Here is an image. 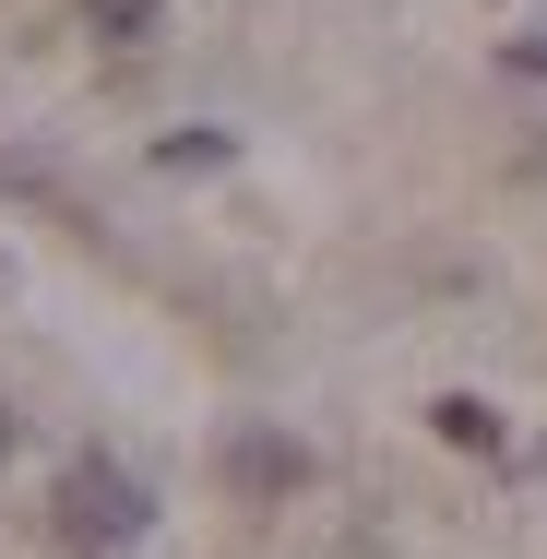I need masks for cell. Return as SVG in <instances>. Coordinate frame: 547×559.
Segmentation results:
<instances>
[{"label": "cell", "mask_w": 547, "mask_h": 559, "mask_svg": "<svg viewBox=\"0 0 547 559\" xmlns=\"http://www.w3.org/2000/svg\"><path fill=\"white\" fill-rule=\"evenodd\" d=\"M48 512H60V548H84V559H119V548L155 536V488L131 464H108V452H72L60 488H48Z\"/></svg>", "instance_id": "obj_1"}, {"label": "cell", "mask_w": 547, "mask_h": 559, "mask_svg": "<svg viewBox=\"0 0 547 559\" xmlns=\"http://www.w3.org/2000/svg\"><path fill=\"white\" fill-rule=\"evenodd\" d=\"M226 476L274 500V488H310V452H298V441H274V429H238V441H226Z\"/></svg>", "instance_id": "obj_2"}, {"label": "cell", "mask_w": 547, "mask_h": 559, "mask_svg": "<svg viewBox=\"0 0 547 559\" xmlns=\"http://www.w3.org/2000/svg\"><path fill=\"white\" fill-rule=\"evenodd\" d=\"M429 429H440L452 452H500V405H488V393H440Z\"/></svg>", "instance_id": "obj_3"}, {"label": "cell", "mask_w": 547, "mask_h": 559, "mask_svg": "<svg viewBox=\"0 0 547 559\" xmlns=\"http://www.w3.org/2000/svg\"><path fill=\"white\" fill-rule=\"evenodd\" d=\"M155 12H167V0H84V24H96L108 48H143V36H155Z\"/></svg>", "instance_id": "obj_4"}, {"label": "cell", "mask_w": 547, "mask_h": 559, "mask_svg": "<svg viewBox=\"0 0 547 559\" xmlns=\"http://www.w3.org/2000/svg\"><path fill=\"white\" fill-rule=\"evenodd\" d=\"M155 167H226V131H167Z\"/></svg>", "instance_id": "obj_5"}, {"label": "cell", "mask_w": 547, "mask_h": 559, "mask_svg": "<svg viewBox=\"0 0 547 559\" xmlns=\"http://www.w3.org/2000/svg\"><path fill=\"white\" fill-rule=\"evenodd\" d=\"M512 72H547V36H512Z\"/></svg>", "instance_id": "obj_6"}, {"label": "cell", "mask_w": 547, "mask_h": 559, "mask_svg": "<svg viewBox=\"0 0 547 559\" xmlns=\"http://www.w3.org/2000/svg\"><path fill=\"white\" fill-rule=\"evenodd\" d=\"M0 452H12V417H0Z\"/></svg>", "instance_id": "obj_7"}]
</instances>
